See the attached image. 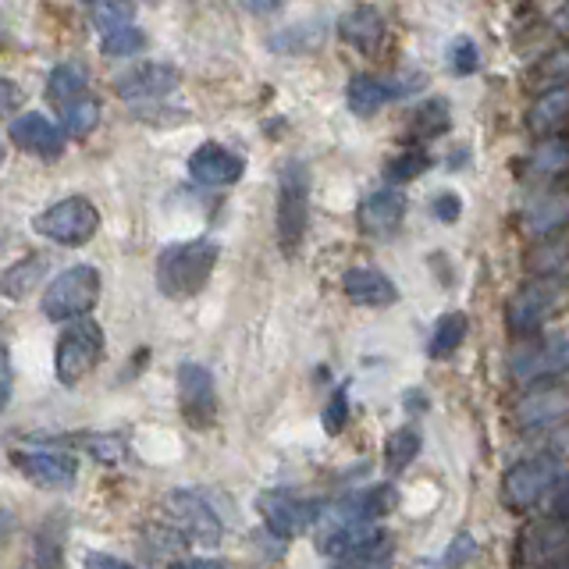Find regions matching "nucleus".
Listing matches in <instances>:
<instances>
[{
	"label": "nucleus",
	"mask_w": 569,
	"mask_h": 569,
	"mask_svg": "<svg viewBox=\"0 0 569 569\" xmlns=\"http://www.w3.org/2000/svg\"><path fill=\"white\" fill-rule=\"evenodd\" d=\"M320 420H325V431H328V435H338V431H342L346 420H349V396H346V391H335L331 402L325 406V417H320Z\"/></svg>",
	"instance_id": "a19ab883"
},
{
	"label": "nucleus",
	"mask_w": 569,
	"mask_h": 569,
	"mask_svg": "<svg viewBox=\"0 0 569 569\" xmlns=\"http://www.w3.org/2000/svg\"><path fill=\"white\" fill-rule=\"evenodd\" d=\"M178 409L192 431H210L218 423V388L203 363L178 367Z\"/></svg>",
	"instance_id": "4468645a"
},
{
	"label": "nucleus",
	"mask_w": 569,
	"mask_h": 569,
	"mask_svg": "<svg viewBox=\"0 0 569 569\" xmlns=\"http://www.w3.org/2000/svg\"><path fill=\"white\" fill-rule=\"evenodd\" d=\"M527 129L538 139H556L562 129H569V86H551L530 103Z\"/></svg>",
	"instance_id": "4be33fe9"
},
{
	"label": "nucleus",
	"mask_w": 569,
	"mask_h": 569,
	"mask_svg": "<svg viewBox=\"0 0 569 569\" xmlns=\"http://www.w3.org/2000/svg\"><path fill=\"white\" fill-rule=\"evenodd\" d=\"M551 22H556V29H562V32H569V4H562L556 14H551Z\"/></svg>",
	"instance_id": "de8ad7c7"
},
{
	"label": "nucleus",
	"mask_w": 569,
	"mask_h": 569,
	"mask_svg": "<svg viewBox=\"0 0 569 569\" xmlns=\"http://www.w3.org/2000/svg\"><path fill=\"white\" fill-rule=\"evenodd\" d=\"M11 462L18 467V473L29 477L40 488H71L79 477V459L64 449H26V452L14 449Z\"/></svg>",
	"instance_id": "dca6fc26"
},
{
	"label": "nucleus",
	"mask_w": 569,
	"mask_h": 569,
	"mask_svg": "<svg viewBox=\"0 0 569 569\" xmlns=\"http://www.w3.org/2000/svg\"><path fill=\"white\" fill-rule=\"evenodd\" d=\"M566 485V462L556 452H538L530 459L512 462L502 477L498 498L509 512H533L545 498H551Z\"/></svg>",
	"instance_id": "f03ea898"
},
{
	"label": "nucleus",
	"mask_w": 569,
	"mask_h": 569,
	"mask_svg": "<svg viewBox=\"0 0 569 569\" xmlns=\"http://www.w3.org/2000/svg\"><path fill=\"white\" fill-rule=\"evenodd\" d=\"M32 231L53 246H86L100 231V210L86 196H68V200L50 203L32 218Z\"/></svg>",
	"instance_id": "0eeeda50"
},
{
	"label": "nucleus",
	"mask_w": 569,
	"mask_h": 569,
	"mask_svg": "<svg viewBox=\"0 0 569 569\" xmlns=\"http://www.w3.org/2000/svg\"><path fill=\"white\" fill-rule=\"evenodd\" d=\"M551 569H569V559H566V562H559V566H551Z\"/></svg>",
	"instance_id": "8fccbe9b"
},
{
	"label": "nucleus",
	"mask_w": 569,
	"mask_h": 569,
	"mask_svg": "<svg viewBox=\"0 0 569 569\" xmlns=\"http://www.w3.org/2000/svg\"><path fill=\"white\" fill-rule=\"evenodd\" d=\"M257 509H260V520H263L267 533L284 541V545H289V538H296V533L310 530L320 516H325V502H317V498H302V495L284 491V488L260 491Z\"/></svg>",
	"instance_id": "9d476101"
},
{
	"label": "nucleus",
	"mask_w": 569,
	"mask_h": 569,
	"mask_svg": "<svg viewBox=\"0 0 569 569\" xmlns=\"http://www.w3.org/2000/svg\"><path fill=\"white\" fill-rule=\"evenodd\" d=\"M64 136H68L64 129H58L47 114H36V111H26L8 121V139L14 147L43 157V160H53L64 153Z\"/></svg>",
	"instance_id": "a211bd4d"
},
{
	"label": "nucleus",
	"mask_w": 569,
	"mask_h": 569,
	"mask_svg": "<svg viewBox=\"0 0 569 569\" xmlns=\"http://www.w3.org/2000/svg\"><path fill=\"white\" fill-rule=\"evenodd\" d=\"M310 168L302 160H289L278 174V246L284 257H296L310 228Z\"/></svg>",
	"instance_id": "20e7f679"
},
{
	"label": "nucleus",
	"mask_w": 569,
	"mask_h": 569,
	"mask_svg": "<svg viewBox=\"0 0 569 569\" xmlns=\"http://www.w3.org/2000/svg\"><path fill=\"white\" fill-rule=\"evenodd\" d=\"M452 129V107L445 97H431V100H423L413 114H409V139H417V142H431L438 136H445ZM413 142V147H417Z\"/></svg>",
	"instance_id": "a878e982"
},
{
	"label": "nucleus",
	"mask_w": 569,
	"mask_h": 569,
	"mask_svg": "<svg viewBox=\"0 0 569 569\" xmlns=\"http://www.w3.org/2000/svg\"><path fill=\"white\" fill-rule=\"evenodd\" d=\"M402 213H406V196L396 186H388L363 196L360 210H356V221H360L367 236H388V231L399 228Z\"/></svg>",
	"instance_id": "aec40b11"
},
{
	"label": "nucleus",
	"mask_w": 569,
	"mask_h": 569,
	"mask_svg": "<svg viewBox=\"0 0 569 569\" xmlns=\"http://www.w3.org/2000/svg\"><path fill=\"white\" fill-rule=\"evenodd\" d=\"M64 538H68L64 512H50L47 520L32 530V569H61L64 566Z\"/></svg>",
	"instance_id": "5701e85b"
},
{
	"label": "nucleus",
	"mask_w": 569,
	"mask_h": 569,
	"mask_svg": "<svg viewBox=\"0 0 569 569\" xmlns=\"http://www.w3.org/2000/svg\"><path fill=\"white\" fill-rule=\"evenodd\" d=\"M420 86H423L420 71H402V76H391V79H381V76H370V71H360V76L349 79L346 100H349V111L352 114L370 118V114H378L385 103L417 93Z\"/></svg>",
	"instance_id": "ddd939ff"
},
{
	"label": "nucleus",
	"mask_w": 569,
	"mask_h": 569,
	"mask_svg": "<svg viewBox=\"0 0 569 569\" xmlns=\"http://www.w3.org/2000/svg\"><path fill=\"white\" fill-rule=\"evenodd\" d=\"M480 68V50L470 36H459V40L449 43V71L452 76H473Z\"/></svg>",
	"instance_id": "4c0bfd02"
},
{
	"label": "nucleus",
	"mask_w": 569,
	"mask_h": 569,
	"mask_svg": "<svg viewBox=\"0 0 569 569\" xmlns=\"http://www.w3.org/2000/svg\"><path fill=\"white\" fill-rule=\"evenodd\" d=\"M467 335H470L467 313H462V310L441 313L435 331H431V342H427V356H431V360H449V356H456L459 346L467 342Z\"/></svg>",
	"instance_id": "bb28decb"
},
{
	"label": "nucleus",
	"mask_w": 569,
	"mask_h": 569,
	"mask_svg": "<svg viewBox=\"0 0 569 569\" xmlns=\"http://www.w3.org/2000/svg\"><path fill=\"white\" fill-rule=\"evenodd\" d=\"M160 516L171 527L174 538H182V545H207L218 548L224 538V527L218 520V512L207 502L200 491L174 488L160 498Z\"/></svg>",
	"instance_id": "423d86ee"
},
{
	"label": "nucleus",
	"mask_w": 569,
	"mask_h": 569,
	"mask_svg": "<svg viewBox=\"0 0 569 569\" xmlns=\"http://www.w3.org/2000/svg\"><path fill=\"white\" fill-rule=\"evenodd\" d=\"M320 40H325V29H320V22H317L313 29L310 26H292V29L271 36V47L284 50V53H307V50L320 47Z\"/></svg>",
	"instance_id": "f704fd0d"
},
{
	"label": "nucleus",
	"mask_w": 569,
	"mask_h": 569,
	"mask_svg": "<svg viewBox=\"0 0 569 569\" xmlns=\"http://www.w3.org/2000/svg\"><path fill=\"white\" fill-rule=\"evenodd\" d=\"M97 124H100V100H97L93 93L82 97L79 103H71L68 111L61 114V129H64L71 139L93 136V132H97Z\"/></svg>",
	"instance_id": "72a5a7b5"
},
{
	"label": "nucleus",
	"mask_w": 569,
	"mask_h": 569,
	"mask_svg": "<svg viewBox=\"0 0 569 569\" xmlns=\"http://www.w3.org/2000/svg\"><path fill=\"white\" fill-rule=\"evenodd\" d=\"M427 168H431V153H427L423 147H406L388 160L385 174H388L391 186H406V182H413V178H420Z\"/></svg>",
	"instance_id": "473e14b6"
},
{
	"label": "nucleus",
	"mask_w": 569,
	"mask_h": 569,
	"mask_svg": "<svg viewBox=\"0 0 569 569\" xmlns=\"http://www.w3.org/2000/svg\"><path fill=\"white\" fill-rule=\"evenodd\" d=\"M548 509H551L548 516H556V520H566L569 523V480H566V485L556 495H551V506Z\"/></svg>",
	"instance_id": "c03bdc74"
},
{
	"label": "nucleus",
	"mask_w": 569,
	"mask_h": 569,
	"mask_svg": "<svg viewBox=\"0 0 569 569\" xmlns=\"http://www.w3.org/2000/svg\"><path fill=\"white\" fill-rule=\"evenodd\" d=\"M342 292L356 307H391L399 299V289L378 267H349L342 274Z\"/></svg>",
	"instance_id": "412c9836"
},
{
	"label": "nucleus",
	"mask_w": 569,
	"mask_h": 569,
	"mask_svg": "<svg viewBox=\"0 0 569 569\" xmlns=\"http://www.w3.org/2000/svg\"><path fill=\"white\" fill-rule=\"evenodd\" d=\"M178 82H182V71H178L174 64L142 61V64H132L129 71H121V76L114 79V93L124 103H153L160 97L174 93Z\"/></svg>",
	"instance_id": "2eb2a0df"
},
{
	"label": "nucleus",
	"mask_w": 569,
	"mask_h": 569,
	"mask_svg": "<svg viewBox=\"0 0 569 569\" xmlns=\"http://www.w3.org/2000/svg\"><path fill=\"white\" fill-rule=\"evenodd\" d=\"M82 566H86V569H139V566L124 562V559L107 556V551H86V556H82Z\"/></svg>",
	"instance_id": "37998d69"
},
{
	"label": "nucleus",
	"mask_w": 569,
	"mask_h": 569,
	"mask_svg": "<svg viewBox=\"0 0 569 569\" xmlns=\"http://www.w3.org/2000/svg\"><path fill=\"white\" fill-rule=\"evenodd\" d=\"M569 559V523L545 516L520 530L512 548V566L516 569H551Z\"/></svg>",
	"instance_id": "9b49d317"
},
{
	"label": "nucleus",
	"mask_w": 569,
	"mask_h": 569,
	"mask_svg": "<svg viewBox=\"0 0 569 569\" xmlns=\"http://www.w3.org/2000/svg\"><path fill=\"white\" fill-rule=\"evenodd\" d=\"M523 267L533 278H566L569 271V231L559 239H548L541 246H533Z\"/></svg>",
	"instance_id": "c85d7f7f"
},
{
	"label": "nucleus",
	"mask_w": 569,
	"mask_h": 569,
	"mask_svg": "<svg viewBox=\"0 0 569 569\" xmlns=\"http://www.w3.org/2000/svg\"><path fill=\"white\" fill-rule=\"evenodd\" d=\"M473 556H477V541L470 538V533H456L452 545L445 548V559L441 562H445V569H462Z\"/></svg>",
	"instance_id": "ea45409f"
},
{
	"label": "nucleus",
	"mask_w": 569,
	"mask_h": 569,
	"mask_svg": "<svg viewBox=\"0 0 569 569\" xmlns=\"http://www.w3.org/2000/svg\"><path fill=\"white\" fill-rule=\"evenodd\" d=\"M569 171V139L556 136V139H541L538 147L530 150V157L523 160V174L530 178H556Z\"/></svg>",
	"instance_id": "cd10ccee"
},
{
	"label": "nucleus",
	"mask_w": 569,
	"mask_h": 569,
	"mask_svg": "<svg viewBox=\"0 0 569 569\" xmlns=\"http://www.w3.org/2000/svg\"><path fill=\"white\" fill-rule=\"evenodd\" d=\"M338 32L349 47H356L360 53H373L385 40V18L378 8H352L342 22H338Z\"/></svg>",
	"instance_id": "b1692460"
},
{
	"label": "nucleus",
	"mask_w": 569,
	"mask_h": 569,
	"mask_svg": "<svg viewBox=\"0 0 569 569\" xmlns=\"http://www.w3.org/2000/svg\"><path fill=\"white\" fill-rule=\"evenodd\" d=\"M520 228L538 242L566 236V231H569V192L548 189L541 196H533V200L520 213Z\"/></svg>",
	"instance_id": "f3484780"
},
{
	"label": "nucleus",
	"mask_w": 569,
	"mask_h": 569,
	"mask_svg": "<svg viewBox=\"0 0 569 569\" xmlns=\"http://www.w3.org/2000/svg\"><path fill=\"white\" fill-rule=\"evenodd\" d=\"M100 284L103 281L93 263L64 267V271L43 289L40 310L47 320H68V325H76V320H86L93 313V307L100 302Z\"/></svg>",
	"instance_id": "39448f33"
},
{
	"label": "nucleus",
	"mask_w": 569,
	"mask_h": 569,
	"mask_svg": "<svg viewBox=\"0 0 569 569\" xmlns=\"http://www.w3.org/2000/svg\"><path fill=\"white\" fill-rule=\"evenodd\" d=\"M409 409H423L427 402H420V391H409V402H406Z\"/></svg>",
	"instance_id": "09e8293b"
},
{
	"label": "nucleus",
	"mask_w": 569,
	"mask_h": 569,
	"mask_svg": "<svg viewBox=\"0 0 569 569\" xmlns=\"http://www.w3.org/2000/svg\"><path fill=\"white\" fill-rule=\"evenodd\" d=\"M86 86H89V71L79 61H61L47 76V100L64 114L71 103H79L82 97H89Z\"/></svg>",
	"instance_id": "393cba45"
},
{
	"label": "nucleus",
	"mask_w": 569,
	"mask_h": 569,
	"mask_svg": "<svg viewBox=\"0 0 569 569\" xmlns=\"http://www.w3.org/2000/svg\"><path fill=\"white\" fill-rule=\"evenodd\" d=\"M168 569H236V566L218 562V559H174L168 562Z\"/></svg>",
	"instance_id": "a18cd8bd"
},
{
	"label": "nucleus",
	"mask_w": 569,
	"mask_h": 569,
	"mask_svg": "<svg viewBox=\"0 0 569 569\" xmlns=\"http://www.w3.org/2000/svg\"><path fill=\"white\" fill-rule=\"evenodd\" d=\"M89 18L100 36H111L124 26H136V8L132 4H93L89 8Z\"/></svg>",
	"instance_id": "c9c22d12"
},
{
	"label": "nucleus",
	"mask_w": 569,
	"mask_h": 569,
	"mask_svg": "<svg viewBox=\"0 0 569 569\" xmlns=\"http://www.w3.org/2000/svg\"><path fill=\"white\" fill-rule=\"evenodd\" d=\"M431 210H435V218H438V221H456L459 213H462V203H459V196L441 192V196H435Z\"/></svg>",
	"instance_id": "79ce46f5"
},
{
	"label": "nucleus",
	"mask_w": 569,
	"mask_h": 569,
	"mask_svg": "<svg viewBox=\"0 0 569 569\" xmlns=\"http://www.w3.org/2000/svg\"><path fill=\"white\" fill-rule=\"evenodd\" d=\"M221 249L210 239H192V242H171L160 249L153 278L160 296L168 299H192L207 289V281L218 267Z\"/></svg>",
	"instance_id": "f257e3e1"
},
{
	"label": "nucleus",
	"mask_w": 569,
	"mask_h": 569,
	"mask_svg": "<svg viewBox=\"0 0 569 569\" xmlns=\"http://www.w3.org/2000/svg\"><path fill=\"white\" fill-rule=\"evenodd\" d=\"M242 171H246V160L236 150L221 147V142H203L200 150L189 153V174L200 186H210V189L236 186Z\"/></svg>",
	"instance_id": "6ab92c4d"
},
{
	"label": "nucleus",
	"mask_w": 569,
	"mask_h": 569,
	"mask_svg": "<svg viewBox=\"0 0 569 569\" xmlns=\"http://www.w3.org/2000/svg\"><path fill=\"white\" fill-rule=\"evenodd\" d=\"M569 302V278H533L506 302V325L516 338H538L541 328Z\"/></svg>",
	"instance_id": "7ed1b4c3"
},
{
	"label": "nucleus",
	"mask_w": 569,
	"mask_h": 569,
	"mask_svg": "<svg viewBox=\"0 0 569 569\" xmlns=\"http://www.w3.org/2000/svg\"><path fill=\"white\" fill-rule=\"evenodd\" d=\"M533 76L545 79V82H556V86H569V47L548 53L545 61L533 64Z\"/></svg>",
	"instance_id": "58836bf2"
},
{
	"label": "nucleus",
	"mask_w": 569,
	"mask_h": 569,
	"mask_svg": "<svg viewBox=\"0 0 569 569\" xmlns=\"http://www.w3.org/2000/svg\"><path fill=\"white\" fill-rule=\"evenodd\" d=\"M569 373V331L520 342L509 352V378L520 385H545Z\"/></svg>",
	"instance_id": "1a4fd4ad"
},
{
	"label": "nucleus",
	"mask_w": 569,
	"mask_h": 569,
	"mask_svg": "<svg viewBox=\"0 0 569 569\" xmlns=\"http://www.w3.org/2000/svg\"><path fill=\"white\" fill-rule=\"evenodd\" d=\"M142 43H147V36H142L139 26H124L111 36H100V47L107 58H129V53H139Z\"/></svg>",
	"instance_id": "e433bc0d"
},
{
	"label": "nucleus",
	"mask_w": 569,
	"mask_h": 569,
	"mask_svg": "<svg viewBox=\"0 0 569 569\" xmlns=\"http://www.w3.org/2000/svg\"><path fill=\"white\" fill-rule=\"evenodd\" d=\"M420 445H423V438H420L417 427H409V423L399 427V431L391 435L388 445H385V467H388V473H402L409 462L420 456Z\"/></svg>",
	"instance_id": "2f4dec72"
},
{
	"label": "nucleus",
	"mask_w": 569,
	"mask_h": 569,
	"mask_svg": "<svg viewBox=\"0 0 569 569\" xmlns=\"http://www.w3.org/2000/svg\"><path fill=\"white\" fill-rule=\"evenodd\" d=\"M43 278H47V257L29 253L8 267L4 278H0V289H4L8 299H22L36 289V284H43Z\"/></svg>",
	"instance_id": "c756f323"
},
{
	"label": "nucleus",
	"mask_w": 569,
	"mask_h": 569,
	"mask_svg": "<svg viewBox=\"0 0 569 569\" xmlns=\"http://www.w3.org/2000/svg\"><path fill=\"white\" fill-rule=\"evenodd\" d=\"M569 420V381H545L527 388L512 406V423L520 431H545Z\"/></svg>",
	"instance_id": "f8f14e48"
},
{
	"label": "nucleus",
	"mask_w": 569,
	"mask_h": 569,
	"mask_svg": "<svg viewBox=\"0 0 569 569\" xmlns=\"http://www.w3.org/2000/svg\"><path fill=\"white\" fill-rule=\"evenodd\" d=\"M391 559H396V538L388 530H378L367 545L356 548L335 569H391Z\"/></svg>",
	"instance_id": "7c9ffc66"
},
{
	"label": "nucleus",
	"mask_w": 569,
	"mask_h": 569,
	"mask_svg": "<svg viewBox=\"0 0 569 569\" xmlns=\"http://www.w3.org/2000/svg\"><path fill=\"white\" fill-rule=\"evenodd\" d=\"M103 356V328L93 317L76 320L68 325L58 338V349H53V378L64 388L79 385L86 373H93Z\"/></svg>",
	"instance_id": "6e6552de"
},
{
	"label": "nucleus",
	"mask_w": 569,
	"mask_h": 569,
	"mask_svg": "<svg viewBox=\"0 0 569 569\" xmlns=\"http://www.w3.org/2000/svg\"><path fill=\"white\" fill-rule=\"evenodd\" d=\"M0 89H4V114H14V100H18L14 82H11V79H4V82H0Z\"/></svg>",
	"instance_id": "49530a36"
}]
</instances>
